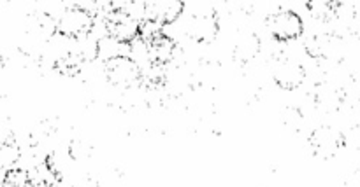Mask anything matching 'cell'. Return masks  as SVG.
<instances>
[{
  "label": "cell",
  "instance_id": "1",
  "mask_svg": "<svg viewBox=\"0 0 360 187\" xmlns=\"http://www.w3.org/2000/svg\"><path fill=\"white\" fill-rule=\"evenodd\" d=\"M94 28V14L77 7H69L56 21V34L70 39L86 37Z\"/></svg>",
  "mask_w": 360,
  "mask_h": 187
},
{
  "label": "cell",
  "instance_id": "2",
  "mask_svg": "<svg viewBox=\"0 0 360 187\" xmlns=\"http://www.w3.org/2000/svg\"><path fill=\"white\" fill-rule=\"evenodd\" d=\"M266 27L269 34L278 41H294V39L301 37L304 32L302 20L294 11H278V13L271 14L266 20Z\"/></svg>",
  "mask_w": 360,
  "mask_h": 187
},
{
  "label": "cell",
  "instance_id": "3",
  "mask_svg": "<svg viewBox=\"0 0 360 187\" xmlns=\"http://www.w3.org/2000/svg\"><path fill=\"white\" fill-rule=\"evenodd\" d=\"M345 146V137L341 132L330 126H320L309 135V147L320 160H333Z\"/></svg>",
  "mask_w": 360,
  "mask_h": 187
},
{
  "label": "cell",
  "instance_id": "4",
  "mask_svg": "<svg viewBox=\"0 0 360 187\" xmlns=\"http://www.w3.org/2000/svg\"><path fill=\"white\" fill-rule=\"evenodd\" d=\"M105 77L112 86L130 88L139 79V65L129 56L109 60L105 62Z\"/></svg>",
  "mask_w": 360,
  "mask_h": 187
},
{
  "label": "cell",
  "instance_id": "5",
  "mask_svg": "<svg viewBox=\"0 0 360 187\" xmlns=\"http://www.w3.org/2000/svg\"><path fill=\"white\" fill-rule=\"evenodd\" d=\"M190 37L197 42H211L218 34V20L217 14L211 7L202 11H197L192 14L186 27Z\"/></svg>",
  "mask_w": 360,
  "mask_h": 187
},
{
  "label": "cell",
  "instance_id": "6",
  "mask_svg": "<svg viewBox=\"0 0 360 187\" xmlns=\"http://www.w3.org/2000/svg\"><path fill=\"white\" fill-rule=\"evenodd\" d=\"M137 21L127 16L125 13L118 9H112L105 14V28H108L109 37L116 39V41L123 42V44H130L134 39H137Z\"/></svg>",
  "mask_w": 360,
  "mask_h": 187
},
{
  "label": "cell",
  "instance_id": "7",
  "mask_svg": "<svg viewBox=\"0 0 360 187\" xmlns=\"http://www.w3.org/2000/svg\"><path fill=\"white\" fill-rule=\"evenodd\" d=\"M183 7H185V4L178 2V0H153V2H146L144 20H150L164 27V25L174 23L181 16Z\"/></svg>",
  "mask_w": 360,
  "mask_h": 187
},
{
  "label": "cell",
  "instance_id": "8",
  "mask_svg": "<svg viewBox=\"0 0 360 187\" xmlns=\"http://www.w3.org/2000/svg\"><path fill=\"white\" fill-rule=\"evenodd\" d=\"M306 70L301 63L292 62V60H283L278 63L276 70H274V81L281 90H295L304 83Z\"/></svg>",
  "mask_w": 360,
  "mask_h": 187
},
{
  "label": "cell",
  "instance_id": "9",
  "mask_svg": "<svg viewBox=\"0 0 360 187\" xmlns=\"http://www.w3.org/2000/svg\"><path fill=\"white\" fill-rule=\"evenodd\" d=\"M144 49H146V56L158 65V63H165V62H171L172 55H174V42H172L171 37L162 32L158 34L157 37L151 39L150 42H143Z\"/></svg>",
  "mask_w": 360,
  "mask_h": 187
},
{
  "label": "cell",
  "instance_id": "10",
  "mask_svg": "<svg viewBox=\"0 0 360 187\" xmlns=\"http://www.w3.org/2000/svg\"><path fill=\"white\" fill-rule=\"evenodd\" d=\"M28 181L32 186H53L60 181L58 170L53 165L51 158L42 160L41 163L35 165L30 172H28Z\"/></svg>",
  "mask_w": 360,
  "mask_h": 187
},
{
  "label": "cell",
  "instance_id": "11",
  "mask_svg": "<svg viewBox=\"0 0 360 187\" xmlns=\"http://www.w3.org/2000/svg\"><path fill=\"white\" fill-rule=\"evenodd\" d=\"M125 48L127 44H123V42L105 35V37H102L101 41L97 42V58L105 63L109 62V60L120 58V56H127V51H129V49Z\"/></svg>",
  "mask_w": 360,
  "mask_h": 187
},
{
  "label": "cell",
  "instance_id": "12",
  "mask_svg": "<svg viewBox=\"0 0 360 187\" xmlns=\"http://www.w3.org/2000/svg\"><path fill=\"white\" fill-rule=\"evenodd\" d=\"M260 49V41L255 34H246L236 42L234 48V56L239 60L241 63L248 62V60L255 58V55L259 53Z\"/></svg>",
  "mask_w": 360,
  "mask_h": 187
},
{
  "label": "cell",
  "instance_id": "13",
  "mask_svg": "<svg viewBox=\"0 0 360 187\" xmlns=\"http://www.w3.org/2000/svg\"><path fill=\"white\" fill-rule=\"evenodd\" d=\"M30 20L32 25H34L32 32H34L35 35H39L41 39H44V41H49V39L56 34V21L53 20L49 14L39 13L35 14V16H32Z\"/></svg>",
  "mask_w": 360,
  "mask_h": 187
},
{
  "label": "cell",
  "instance_id": "14",
  "mask_svg": "<svg viewBox=\"0 0 360 187\" xmlns=\"http://www.w3.org/2000/svg\"><path fill=\"white\" fill-rule=\"evenodd\" d=\"M20 156V147L13 140H4V142H0V170H11L18 163Z\"/></svg>",
  "mask_w": 360,
  "mask_h": 187
},
{
  "label": "cell",
  "instance_id": "15",
  "mask_svg": "<svg viewBox=\"0 0 360 187\" xmlns=\"http://www.w3.org/2000/svg\"><path fill=\"white\" fill-rule=\"evenodd\" d=\"M81 62H83V60H81V56L77 55V53H69V55L63 56V58L56 60L55 70L62 74V76H76L81 70Z\"/></svg>",
  "mask_w": 360,
  "mask_h": 187
},
{
  "label": "cell",
  "instance_id": "16",
  "mask_svg": "<svg viewBox=\"0 0 360 187\" xmlns=\"http://www.w3.org/2000/svg\"><path fill=\"white\" fill-rule=\"evenodd\" d=\"M340 2H326V0H315V2H308V9L315 14L320 20H327V18L334 16L340 11Z\"/></svg>",
  "mask_w": 360,
  "mask_h": 187
},
{
  "label": "cell",
  "instance_id": "17",
  "mask_svg": "<svg viewBox=\"0 0 360 187\" xmlns=\"http://www.w3.org/2000/svg\"><path fill=\"white\" fill-rule=\"evenodd\" d=\"M91 154H94V147L90 144L83 142V140H72L69 144V156L74 161H84L91 158Z\"/></svg>",
  "mask_w": 360,
  "mask_h": 187
},
{
  "label": "cell",
  "instance_id": "18",
  "mask_svg": "<svg viewBox=\"0 0 360 187\" xmlns=\"http://www.w3.org/2000/svg\"><path fill=\"white\" fill-rule=\"evenodd\" d=\"M2 184L6 187H27L30 184V181H28V172L20 170V168H11V170H7Z\"/></svg>",
  "mask_w": 360,
  "mask_h": 187
},
{
  "label": "cell",
  "instance_id": "19",
  "mask_svg": "<svg viewBox=\"0 0 360 187\" xmlns=\"http://www.w3.org/2000/svg\"><path fill=\"white\" fill-rule=\"evenodd\" d=\"M283 121L287 123L288 126H294V123L297 121V123H301L302 121V116H301V112L297 111V109H287V112H285V118H283Z\"/></svg>",
  "mask_w": 360,
  "mask_h": 187
},
{
  "label": "cell",
  "instance_id": "20",
  "mask_svg": "<svg viewBox=\"0 0 360 187\" xmlns=\"http://www.w3.org/2000/svg\"><path fill=\"white\" fill-rule=\"evenodd\" d=\"M72 187H98V182L94 181V179H90V177H84V179H81V181H77Z\"/></svg>",
  "mask_w": 360,
  "mask_h": 187
},
{
  "label": "cell",
  "instance_id": "21",
  "mask_svg": "<svg viewBox=\"0 0 360 187\" xmlns=\"http://www.w3.org/2000/svg\"><path fill=\"white\" fill-rule=\"evenodd\" d=\"M354 27H355V30H357L359 35H360V9L355 11V13H354Z\"/></svg>",
  "mask_w": 360,
  "mask_h": 187
},
{
  "label": "cell",
  "instance_id": "22",
  "mask_svg": "<svg viewBox=\"0 0 360 187\" xmlns=\"http://www.w3.org/2000/svg\"><path fill=\"white\" fill-rule=\"evenodd\" d=\"M0 187H6V186H4V184H2V182H0Z\"/></svg>",
  "mask_w": 360,
  "mask_h": 187
}]
</instances>
